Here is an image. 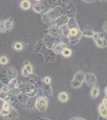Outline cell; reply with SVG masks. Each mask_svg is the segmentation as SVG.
<instances>
[{
  "mask_svg": "<svg viewBox=\"0 0 107 120\" xmlns=\"http://www.w3.org/2000/svg\"><path fill=\"white\" fill-rule=\"evenodd\" d=\"M66 26L68 30V36L69 45H77L78 43H80L83 36L81 33V30L79 27L76 18L75 16L69 17Z\"/></svg>",
  "mask_w": 107,
  "mask_h": 120,
  "instance_id": "6da1fadb",
  "label": "cell"
},
{
  "mask_svg": "<svg viewBox=\"0 0 107 120\" xmlns=\"http://www.w3.org/2000/svg\"><path fill=\"white\" fill-rule=\"evenodd\" d=\"M33 52L43 56L46 63H53L56 61V54L48 49L43 43V39H39L33 46Z\"/></svg>",
  "mask_w": 107,
  "mask_h": 120,
  "instance_id": "7a4b0ae2",
  "label": "cell"
},
{
  "mask_svg": "<svg viewBox=\"0 0 107 120\" xmlns=\"http://www.w3.org/2000/svg\"><path fill=\"white\" fill-rule=\"evenodd\" d=\"M63 8L61 5H56L48 9L41 15V19L46 24H50L54 22L58 17L63 14Z\"/></svg>",
  "mask_w": 107,
  "mask_h": 120,
  "instance_id": "3957f363",
  "label": "cell"
},
{
  "mask_svg": "<svg viewBox=\"0 0 107 120\" xmlns=\"http://www.w3.org/2000/svg\"><path fill=\"white\" fill-rule=\"evenodd\" d=\"M22 93L25 94L30 98H34L39 95V92L36 88V87L29 81H25L21 84H18Z\"/></svg>",
  "mask_w": 107,
  "mask_h": 120,
  "instance_id": "277c9868",
  "label": "cell"
},
{
  "mask_svg": "<svg viewBox=\"0 0 107 120\" xmlns=\"http://www.w3.org/2000/svg\"><path fill=\"white\" fill-rule=\"evenodd\" d=\"M85 73L82 71H78L75 73L71 81L70 85L74 89H78L82 86L84 82Z\"/></svg>",
  "mask_w": 107,
  "mask_h": 120,
  "instance_id": "5b68a950",
  "label": "cell"
},
{
  "mask_svg": "<svg viewBox=\"0 0 107 120\" xmlns=\"http://www.w3.org/2000/svg\"><path fill=\"white\" fill-rule=\"evenodd\" d=\"M48 107V98L46 96H39L35 101V108L41 112H45Z\"/></svg>",
  "mask_w": 107,
  "mask_h": 120,
  "instance_id": "8992f818",
  "label": "cell"
},
{
  "mask_svg": "<svg viewBox=\"0 0 107 120\" xmlns=\"http://www.w3.org/2000/svg\"><path fill=\"white\" fill-rule=\"evenodd\" d=\"M21 73V75L24 78H28L33 75V66L30 61H25L24 62Z\"/></svg>",
  "mask_w": 107,
  "mask_h": 120,
  "instance_id": "52a82bcc",
  "label": "cell"
},
{
  "mask_svg": "<svg viewBox=\"0 0 107 120\" xmlns=\"http://www.w3.org/2000/svg\"><path fill=\"white\" fill-rule=\"evenodd\" d=\"M45 33L46 34H48L50 35H51L55 38H60V33H61V28L56 26L53 22L50 24V26L47 28L45 31Z\"/></svg>",
  "mask_w": 107,
  "mask_h": 120,
  "instance_id": "ba28073f",
  "label": "cell"
},
{
  "mask_svg": "<svg viewBox=\"0 0 107 120\" xmlns=\"http://www.w3.org/2000/svg\"><path fill=\"white\" fill-rule=\"evenodd\" d=\"M84 82H86V85L88 87L92 88L97 83V78L93 73H85V78Z\"/></svg>",
  "mask_w": 107,
  "mask_h": 120,
  "instance_id": "9c48e42d",
  "label": "cell"
},
{
  "mask_svg": "<svg viewBox=\"0 0 107 120\" xmlns=\"http://www.w3.org/2000/svg\"><path fill=\"white\" fill-rule=\"evenodd\" d=\"M69 16L66 14H62L59 17L54 20L53 22L56 26H58L59 28H61L62 26H65L68 23V21L69 20Z\"/></svg>",
  "mask_w": 107,
  "mask_h": 120,
  "instance_id": "30bf717a",
  "label": "cell"
},
{
  "mask_svg": "<svg viewBox=\"0 0 107 120\" xmlns=\"http://www.w3.org/2000/svg\"><path fill=\"white\" fill-rule=\"evenodd\" d=\"M68 45L65 43H63L62 41H56L53 44L51 48V50L57 55V54H61V52L64 49L67 47Z\"/></svg>",
  "mask_w": 107,
  "mask_h": 120,
  "instance_id": "8fae6325",
  "label": "cell"
},
{
  "mask_svg": "<svg viewBox=\"0 0 107 120\" xmlns=\"http://www.w3.org/2000/svg\"><path fill=\"white\" fill-rule=\"evenodd\" d=\"M31 7L34 12L39 15H43V13H45L48 10L46 5H45L41 2H36L35 3H34Z\"/></svg>",
  "mask_w": 107,
  "mask_h": 120,
  "instance_id": "7c38bea8",
  "label": "cell"
},
{
  "mask_svg": "<svg viewBox=\"0 0 107 120\" xmlns=\"http://www.w3.org/2000/svg\"><path fill=\"white\" fill-rule=\"evenodd\" d=\"M56 39L54 37L52 36L51 35H50L48 34H46L44 37L43 38V41L45 45L48 49H51L53 44L56 42Z\"/></svg>",
  "mask_w": 107,
  "mask_h": 120,
  "instance_id": "4fadbf2b",
  "label": "cell"
},
{
  "mask_svg": "<svg viewBox=\"0 0 107 120\" xmlns=\"http://www.w3.org/2000/svg\"><path fill=\"white\" fill-rule=\"evenodd\" d=\"M4 25H5L6 33H8L9 32H11L14 28V26H15L14 18L13 17H10L4 19Z\"/></svg>",
  "mask_w": 107,
  "mask_h": 120,
  "instance_id": "5bb4252c",
  "label": "cell"
},
{
  "mask_svg": "<svg viewBox=\"0 0 107 120\" xmlns=\"http://www.w3.org/2000/svg\"><path fill=\"white\" fill-rule=\"evenodd\" d=\"M19 113L18 111L16 108L13 106H11L9 109V113L6 117L4 118L5 120H16L19 118Z\"/></svg>",
  "mask_w": 107,
  "mask_h": 120,
  "instance_id": "9a60e30c",
  "label": "cell"
},
{
  "mask_svg": "<svg viewBox=\"0 0 107 120\" xmlns=\"http://www.w3.org/2000/svg\"><path fill=\"white\" fill-rule=\"evenodd\" d=\"M41 94L46 96H51L53 95L52 87L51 84H46L43 82V86L41 88Z\"/></svg>",
  "mask_w": 107,
  "mask_h": 120,
  "instance_id": "2e32d148",
  "label": "cell"
},
{
  "mask_svg": "<svg viewBox=\"0 0 107 120\" xmlns=\"http://www.w3.org/2000/svg\"><path fill=\"white\" fill-rule=\"evenodd\" d=\"M99 115L101 118L107 119V105L104 103H100L98 108Z\"/></svg>",
  "mask_w": 107,
  "mask_h": 120,
  "instance_id": "e0dca14e",
  "label": "cell"
},
{
  "mask_svg": "<svg viewBox=\"0 0 107 120\" xmlns=\"http://www.w3.org/2000/svg\"><path fill=\"white\" fill-rule=\"evenodd\" d=\"M94 42L96 46L100 49H104L107 47V39L105 37L95 39L94 40Z\"/></svg>",
  "mask_w": 107,
  "mask_h": 120,
  "instance_id": "ac0fdd59",
  "label": "cell"
},
{
  "mask_svg": "<svg viewBox=\"0 0 107 120\" xmlns=\"http://www.w3.org/2000/svg\"><path fill=\"white\" fill-rule=\"evenodd\" d=\"M16 96L20 106H24V105L28 100V99L30 98V97H28V96H26L25 94H24L22 92L19 94L18 95H17Z\"/></svg>",
  "mask_w": 107,
  "mask_h": 120,
  "instance_id": "d6986e66",
  "label": "cell"
},
{
  "mask_svg": "<svg viewBox=\"0 0 107 120\" xmlns=\"http://www.w3.org/2000/svg\"><path fill=\"white\" fill-rule=\"evenodd\" d=\"M35 101L34 98H30L24 105V108L26 110L33 111L35 108Z\"/></svg>",
  "mask_w": 107,
  "mask_h": 120,
  "instance_id": "ffe728a7",
  "label": "cell"
},
{
  "mask_svg": "<svg viewBox=\"0 0 107 120\" xmlns=\"http://www.w3.org/2000/svg\"><path fill=\"white\" fill-rule=\"evenodd\" d=\"M6 74H7L9 79L17 78V76H18V71H17L16 69L13 68H6Z\"/></svg>",
  "mask_w": 107,
  "mask_h": 120,
  "instance_id": "44dd1931",
  "label": "cell"
},
{
  "mask_svg": "<svg viewBox=\"0 0 107 120\" xmlns=\"http://www.w3.org/2000/svg\"><path fill=\"white\" fill-rule=\"evenodd\" d=\"M58 99L61 103H66L69 100V96L65 91L60 92L58 94Z\"/></svg>",
  "mask_w": 107,
  "mask_h": 120,
  "instance_id": "7402d4cb",
  "label": "cell"
},
{
  "mask_svg": "<svg viewBox=\"0 0 107 120\" xmlns=\"http://www.w3.org/2000/svg\"><path fill=\"white\" fill-rule=\"evenodd\" d=\"M99 94V88L96 84L94 86L92 87L90 91V96L93 99H96L98 97Z\"/></svg>",
  "mask_w": 107,
  "mask_h": 120,
  "instance_id": "603a6c76",
  "label": "cell"
},
{
  "mask_svg": "<svg viewBox=\"0 0 107 120\" xmlns=\"http://www.w3.org/2000/svg\"><path fill=\"white\" fill-rule=\"evenodd\" d=\"M31 6V3L30 0H22L19 3V7L23 10H28Z\"/></svg>",
  "mask_w": 107,
  "mask_h": 120,
  "instance_id": "cb8c5ba5",
  "label": "cell"
},
{
  "mask_svg": "<svg viewBox=\"0 0 107 120\" xmlns=\"http://www.w3.org/2000/svg\"><path fill=\"white\" fill-rule=\"evenodd\" d=\"M12 48L16 51H20L24 48V44L21 41H15L12 44Z\"/></svg>",
  "mask_w": 107,
  "mask_h": 120,
  "instance_id": "d4e9b609",
  "label": "cell"
},
{
  "mask_svg": "<svg viewBox=\"0 0 107 120\" xmlns=\"http://www.w3.org/2000/svg\"><path fill=\"white\" fill-rule=\"evenodd\" d=\"M95 31L90 28H84V30L81 31L82 36L85 38H92Z\"/></svg>",
  "mask_w": 107,
  "mask_h": 120,
  "instance_id": "484cf974",
  "label": "cell"
},
{
  "mask_svg": "<svg viewBox=\"0 0 107 120\" xmlns=\"http://www.w3.org/2000/svg\"><path fill=\"white\" fill-rule=\"evenodd\" d=\"M10 96H11L10 94L5 93V92L1 90H0V100L1 101H9Z\"/></svg>",
  "mask_w": 107,
  "mask_h": 120,
  "instance_id": "4316f807",
  "label": "cell"
},
{
  "mask_svg": "<svg viewBox=\"0 0 107 120\" xmlns=\"http://www.w3.org/2000/svg\"><path fill=\"white\" fill-rule=\"evenodd\" d=\"M8 85L9 86V88L10 89L16 87V86H18V81L17 79V78H15L11 79L9 81L8 83Z\"/></svg>",
  "mask_w": 107,
  "mask_h": 120,
  "instance_id": "83f0119b",
  "label": "cell"
},
{
  "mask_svg": "<svg viewBox=\"0 0 107 120\" xmlns=\"http://www.w3.org/2000/svg\"><path fill=\"white\" fill-rule=\"evenodd\" d=\"M72 54V51L71 49L68 48V47L64 49L61 52V55L65 58H69Z\"/></svg>",
  "mask_w": 107,
  "mask_h": 120,
  "instance_id": "f1b7e54d",
  "label": "cell"
},
{
  "mask_svg": "<svg viewBox=\"0 0 107 120\" xmlns=\"http://www.w3.org/2000/svg\"><path fill=\"white\" fill-rule=\"evenodd\" d=\"M9 63V59L6 56L2 55L0 56V64L1 65H6Z\"/></svg>",
  "mask_w": 107,
  "mask_h": 120,
  "instance_id": "f546056e",
  "label": "cell"
},
{
  "mask_svg": "<svg viewBox=\"0 0 107 120\" xmlns=\"http://www.w3.org/2000/svg\"><path fill=\"white\" fill-rule=\"evenodd\" d=\"M105 37V34L103 33H101V32H98V31H95L93 33V37L92 38L94 40H95V39H99V38H103Z\"/></svg>",
  "mask_w": 107,
  "mask_h": 120,
  "instance_id": "4dcf8cb0",
  "label": "cell"
},
{
  "mask_svg": "<svg viewBox=\"0 0 107 120\" xmlns=\"http://www.w3.org/2000/svg\"><path fill=\"white\" fill-rule=\"evenodd\" d=\"M0 33H6V28L4 20L0 21Z\"/></svg>",
  "mask_w": 107,
  "mask_h": 120,
  "instance_id": "1f68e13d",
  "label": "cell"
},
{
  "mask_svg": "<svg viewBox=\"0 0 107 120\" xmlns=\"http://www.w3.org/2000/svg\"><path fill=\"white\" fill-rule=\"evenodd\" d=\"M9 109L8 110V109H4L2 108L1 110H0V116H2L3 118H5L6 116L9 114Z\"/></svg>",
  "mask_w": 107,
  "mask_h": 120,
  "instance_id": "d6a6232c",
  "label": "cell"
},
{
  "mask_svg": "<svg viewBox=\"0 0 107 120\" xmlns=\"http://www.w3.org/2000/svg\"><path fill=\"white\" fill-rule=\"evenodd\" d=\"M11 105L9 101H4L3 104L2 105V108L4 109H8V110H9L10 108H11Z\"/></svg>",
  "mask_w": 107,
  "mask_h": 120,
  "instance_id": "836d02e7",
  "label": "cell"
},
{
  "mask_svg": "<svg viewBox=\"0 0 107 120\" xmlns=\"http://www.w3.org/2000/svg\"><path fill=\"white\" fill-rule=\"evenodd\" d=\"M58 1V0H46L47 5L49 6H53L56 5Z\"/></svg>",
  "mask_w": 107,
  "mask_h": 120,
  "instance_id": "e575fe53",
  "label": "cell"
},
{
  "mask_svg": "<svg viewBox=\"0 0 107 120\" xmlns=\"http://www.w3.org/2000/svg\"><path fill=\"white\" fill-rule=\"evenodd\" d=\"M43 81L45 84H51V79L50 77L45 76V78H43Z\"/></svg>",
  "mask_w": 107,
  "mask_h": 120,
  "instance_id": "d590c367",
  "label": "cell"
},
{
  "mask_svg": "<svg viewBox=\"0 0 107 120\" xmlns=\"http://www.w3.org/2000/svg\"><path fill=\"white\" fill-rule=\"evenodd\" d=\"M102 30H103V31L105 32V33L107 34V21H106L103 23V26H102Z\"/></svg>",
  "mask_w": 107,
  "mask_h": 120,
  "instance_id": "8d00e7d4",
  "label": "cell"
},
{
  "mask_svg": "<svg viewBox=\"0 0 107 120\" xmlns=\"http://www.w3.org/2000/svg\"><path fill=\"white\" fill-rule=\"evenodd\" d=\"M71 120H85V119L83 118H81V117H78V116H75V117H73V118H70Z\"/></svg>",
  "mask_w": 107,
  "mask_h": 120,
  "instance_id": "74e56055",
  "label": "cell"
},
{
  "mask_svg": "<svg viewBox=\"0 0 107 120\" xmlns=\"http://www.w3.org/2000/svg\"><path fill=\"white\" fill-rule=\"evenodd\" d=\"M83 1L86 2V3H92L96 1V0H82Z\"/></svg>",
  "mask_w": 107,
  "mask_h": 120,
  "instance_id": "f35d334b",
  "label": "cell"
},
{
  "mask_svg": "<svg viewBox=\"0 0 107 120\" xmlns=\"http://www.w3.org/2000/svg\"><path fill=\"white\" fill-rule=\"evenodd\" d=\"M101 103H104V104H107V96H106V97L103 98Z\"/></svg>",
  "mask_w": 107,
  "mask_h": 120,
  "instance_id": "ab89813d",
  "label": "cell"
},
{
  "mask_svg": "<svg viewBox=\"0 0 107 120\" xmlns=\"http://www.w3.org/2000/svg\"><path fill=\"white\" fill-rule=\"evenodd\" d=\"M104 93H105V94L107 96V86H106L105 88V89H104Z\"/></svg>",
  "mask_w": 107,
  "mask_h": 120,
  "instance_id": "60d3db41",
  "label": "cell"
},
{
  "mask_svg": "<svg viewBox=\"0 0 107 120\" xmlns=\"http://www.w3.org/2000/svg\"><path fill=\"white\" fill-rule=\"evenodd\" d=\"M3 85H4V84H3V83H2V82L0 81V90H1L2 87L3 86Z\"/></svg>",
  "mask_w": 107,
  "mask_h": 120,
  "instance_id": "b9f144b4",
  "label": "cell"
},
{
  "mask_svg": "<svg viewBox=\"0 0 107 120\" xmlns=\"http://www.w3.org/2000/svg\"><path fill=\"white\" fill-rule=\"evenodd\" d=\"M99 1L101 2H103V3H105V2L107 1V0H99Z\"/></svg>",
  "mask_w": 107,
  "mask_h": 120,
  "instance_id": "7bdbcfd3",
  "label": "cell"
},
{
  "mask_svg": "<svg viewBox=\"0 0 107 120\" xmlns=\"http://www.w3.org/2000/svg\"><path fill=\"white\" fill-rule=\"evenodd\" d=\"M34 1H36V2H41L42 0H34Z\"/></svg>",
  "mask_w": 107,
  "mask_h": 120,
  "instance_id": "ee69618b",
  "label": "cell"
}]
</instances>
